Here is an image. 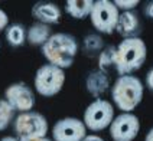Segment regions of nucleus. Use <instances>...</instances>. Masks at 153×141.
Listing matches in <instances>:
<instances>
[{"instance_id": "obj_25", "label": "nucleus", "mask_w": 153, "mask_h": 141, "mask_svg": "<svg viewBox=\"0 0 153 141\" xmlns=\"http://www.w3.org/2000/svg\"><path fill=\"white\" fill-rule=\"evenodd\" d=\"M145 141H153V127L147 131V134H146V137H145Z\"/></svg>"}, {"instance_id": "obj_26", "label": "nucleus", "mask_w": 153, "mask_h": 141, "mask_svg": "<svg viewBox=\"0 0 153 141\" xmlns=\"http://www.w3.org/2000/svg\"><path fill=\"white\" fill-rule=\"evenodd\" d=\"M0 141H19L16 137H12V135H7V137H3Z\"/></svg>"}, {"instance_id": "obj_23", "label": "nucleus", "mask_w": 153, "mask_h": 141, "mask_svg": "<svg viewBox=\"0 0 153 141\" xmlns=\"http://www.w3.org/2000/svg\"><path fill=\"white\" fill-rule=\"evenodd\" d=\"M143 12H145V15L149 17V19H152L153 20V0L152 1H149V3H146Z\"/></svg>"}, {"instance_id": "obj_19", "label": "nucleus", "mask_w": 153, "mask_h": 141, "mask_svg": "<svg viewBox=\"0 0 153 141\" xmlns=\"http://www.w3.org/2000/svg\"><path fill=\"white\" fill-rule=\"evenodd\" d=\"M16 118V111L4 98H0V131H4Z\"/></svg>"}, {"instance_id": "obj_8", "label": "nucleus", "mask_w": 153, "mask_h": 141, "mask_svg": "<svg viewBox=\"0 0 153 141\" xmlns=\"http://www.w3.org/2000/svg\"><path fill=\"white\" fill-rule=\"evenodd\" d=\"M140 121L131 112H121L114 117L108 127V133L113 141H133L139 135Z\"/></svg>"}, {"instance_id": "obj_5", "label": "nucleus", "mask_w": 153, "mask_h": 141, "mask_svg": "<svg viewBox=\"0 0 153 141\" xmlns=\"http://www.w3.org/2000/svg\"><path fill=\"white\" fill-rule=\"evenodd\" d=\"M33 83L39 95L45 98L55 97L61 92L65 83V71L51 63H45L38 68Z\"/></svg>"}, {"instance_id": "obj_18", "label": "nucleus", "mask_w": 153, "mask_h": 141, "mask_svg": "<svg viewBox=\"0 0 153 141\" xmlns=\"http://www.w3.org/2000/svg\"><path fill=\"white\" fill-rule=\"evenodd\" d=\"M104 41H102L101 35L98 33H90L82 39V50L87 55H95L100 53L104 49Z\"/></svg>"}, {"instance_id": "obj_9", "label": "nucleus", "mask_w": 153, "mask_h": 141, "mask_svg": "<svg viewBox=\"0 0 153 141\" xmlns=\"http://www.w3.org/2000/svg\"><path fill=\"white\" fill-rule=\"evenodd\" d=\"M87 135V127L82 120L65 117L58 120L52 128L53 141H82Z\"/></svg>"}, {"instance_id": "obj_6", "label": "nucleus", "mask_w": 153, "mask_h": 141, "mask_svg": "<svg viewBox=\"0 0 153 141\" xmlns=\"http://www.w3.org/2000/svg\"><path fill=\"white\" fill-rule=\"evenodd\" d=\"M114 120V107L107 100H94L84 111V121L87 130L98 133L108 128Z\"/></svg>"}, {"instance_id": "obj_22", "label": "nucleus", "mask_w": 153, "mask_h": 141, "mask_svg": "<svg viewBox=\"0 0 153 141\" xmlns=\"http://www.w3.org/2000/svg\"><path fill=\"white\" fill-rule=\"evenodd\" d=\"M146 86L150 91H153V68L149 69V72L146 74Z\"/></svg>"}, {"instance_id": "obj_17", "label": "nucleus", "mask_w": 153, "mask_h": 141, "mask_svg": "<svg viewBox=\"0 0 153 141\" xmlns=\"http://www.w3.org/2000/svg\"><path fill=\"white\" fill-rule=\"evenodd\" d=\"M26 33H27V30L22 23H12L6 27L4 36L12 48H20L26 42Z\"/></svg>"}, {"instance_id": "obj_11", "label": "nucleus", "mask_w": 153, "mask_h": 141, "mask_svg": "<svg viewBox=\"0 0 153 141\" xmlns=\"http://www.w3.org/2000/svg\"><path fill=\"white\" fill-rule=\"evenodd\" d=\"M116 32L123 39L139 38V35L142 33V22H140V17L134 10L120 12L119 22H117V26H116Z\"/></svg>"}, {"instance_id": "obj_13", "label": "nucleus", "mask_w": 153, "mask_h": 141, "mask_svg": "<svg viewBox=\"0 0 153 141\" xmlns=\"http://www.w3.org/2000/svg\"><path fill=\"white\" fill-rule=\"evenodd\" d=\"M110 86L111 83L108 75L101 72L100 69L91 71L85 78V89L95 100H100L101 97H104V94L110 89Z\"/></svg>"}, {"instance_id": "obj_16", "label": "nucleus", "mask_w": 153, "mask_h": 141, "mask_svg": "<svg viewBox=\"0 0 153 141\" xmlns=\"http://www.w3.org/2000/svg\"><path fill=\"white\" fill-rule=\"evenodd\" d=\"M117 68V46L108 45L98 53V69L104 74H110Z\"/></svg>"}, {"instance_id": "obj_2", "label": "nucleus", "mask_w": 153, "mask_h": 141, "mask_svg": "<svg viewBox=\"0 0 153 141\" xmlns=\"http://www.w3.org/2000/svg\"><path fill=\"white\" fill-rule=\"evenodd\" d=\"M145 86L134 75H121L111 88V98L121 112H131L142 102Z\"/></svg>"}, {"instance_id": "obj_10", "label": "nucleus", "mask_w": 153, "mask_h": 141, "mask_svg": "<svg viewBox=\"0 0 153 141\" xmlns=\"http://www.w3.org/2000/svg\"><path fill=\"white\" fill-rule=\"evenodd\" d=\"M4 100L12 105L16 112H27L35 107V94L25 82L10 83L4 89Z\"/></svg>"}, {"instance_id": "obj_24", "label": "nucleus", "mask_w": 153, "mask_h": 141, "mask_svg": "<svg viewBox=\"0 0 153 141\" xmlns=\"http://www.w3.org/2000/svg\"><path fill=\"white\" fill-rule=\"evenodd\" d=\"M82 141H104V138H101V137L97 135V134H87Z\"/></svg>"}, {"instance_id": "obj_4", "label": "nucleus", "mask_w": 153, "mask_h": 141, "mask_svg": "<svg viewBox=\"0 0 153 141\" xmlns=\"http://www.w3.org/2000/svg\"><path fill=\"white\" fill-rule=\"evenodd\" d=\"M48 121L45 115L38 111L20 112L13 121L15 137L19 141H35L46 137L48 133Z\"/></svg>"}, {"instance_id": "obj_14", "label": "nucleus", "mask_w": 153, "mask_h": 141, "mask_svg": "<svg viewBox=\"0 0 153 141\" xmlns=\"http://www.w3.org/2000/svg\"><path fill=\"white\" fill-rule=\"evenodd\" d=\"M52 36V29L49 25H45L41 22H35L33 25L27 29L26 33V42L32 46H41L48 42V39Z\"/></svg>"}, {"instance_id": "obj_1", "label": "nucleus", "mask_w": 153, "mask_h": 141, "mask_svg": "<svg viewBox=\"0 0 153 141\" xmlns=\"http://www.w3.org/2000/svg\"><path fill=\"white\" fill-rule=\"evenodd\" d=\"M79 52V45L74 35L71 33H52L48 42L42 46V53L48 63L55 65L61 69H68L72 66L76 55Z\"/></svg>"}, {"instance_id": "obj_20", "label": "nucleus", "mask_w": 153, "mask_h": 141, "mask_svg": "<svg viewBox=\"0 0 153 141\" xmlns=\"http://www.w3.org/2000/svg\"><path fill=\"white\" fill-rule=\"evenodd\" d=\"M114 4H116V7L119 9V12H130V10H133V9L136 7L137 4H140V1L139 0H114L113 1Z\"/></svg>"}, {"instance_id": "obj_3", "label": "nucleus", "mask_w": 153, "mask_h": 141, "mask_svg": "<svg viewBox=\"0 0 153 141\" xmlns=\"http://www.w3.org/2000/svg\"><path fill=\"white\" fill-rule=\"evenodd\" d=\"M147 58V46L140 38L123 39L117 45V68L116 72L121 75H131L143 66Z\"/></svg>"}, {"instance_id": "obj_15", "label": "nucleus", "mask_w": 153, "mask_h": 141, "mask_svg": "<svg viewBox=\"0 0 153 141\" xmlns=\"http://www.w3.org/2000/svg\"><path fill=\"white\" fill-rule=\"evenodd\" d=\"M94 6V0H67L65 1V12L72 19L84 20L90 17Z\"/></svg>"}, {"instance_id": "obj_12", "label": "nucleus", "mask_w": 153, "mask_h": 141, "mask_svg": "<svg viewBox=\"0 0 153 141\" xmlns=\"http://www.w3.org/2000/svg\"><path fill=\"white\" fill-rule=\"evenodd\" d=\"M32 16L36 19V22H41L45 25H56L61 22L62 12L56 3L52 1H36L32 7Z\"/></svg>"}, {"instance_id": "obj_27", "label": "nucleus", "mask_w": 153, "mask_h": 141, "mask_svg": "<svg viewBox=\"0 0 153 141\" xmlns=\"http://www.w3.org/2000/svg\"><path fill=\"white\" fill-rule=\"evenodd\" d=\"M35 141H53V140L48 138V137H43V138H39V140H35Z\"/></svg>"}, {"instance_id": "obj_7", "label": "nucleus", "mask_w": 153, "mask_h": 141, "mask_svg": "<svg viewBox=\"0 0 153 141\" xmlns=\"http://www.w3.org/2000/svg\"><path fill=\"white\" fill-rule=\"evenodd\" d=\"M120 12L116 4L110 0H97L94 1L90 20L94 29L100 35H111L116 32Z\"/></svg>"}, {"instance_id": "obj_21", "label": "nucleus", "mask_w": 153, "mask_h": 141, "mask_svg": "<svg viewBox=\"0 0 153 141\" xmlns=\"http://www.w3.org/2000/svg\"><path fill=\"white\" fill-rule=\"evenodd\" d=\"M7 26H9V16H7V13H6L3 9H0V32H3Z\"/></svg>"}]
</instances>
